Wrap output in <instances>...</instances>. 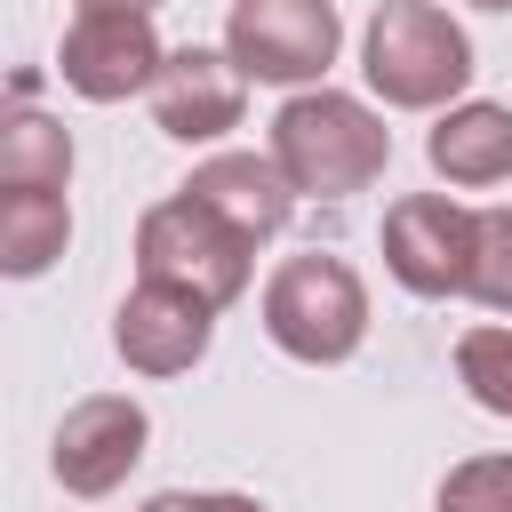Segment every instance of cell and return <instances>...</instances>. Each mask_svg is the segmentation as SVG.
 Returning a JSON list of instances; mask_svg holds the SVG:
<instances>
[{"mask_svg": "<svg viewBox=\"0 0 512 512\" xmlns=\"http://www.w3.org/2000/svg\"><path fill=\"white\" fill-rule=\"evenodd\" d=\"M272 160L296 200H352L392 168V128L344 88H296L272 112Z\"/></svg>", "mask_w": 512, "mask_h": 512, "instance_id": "1", "label": "cell"}, {"mask_svg": "<svg viewBox=\"0 0 512 512\" xmlns=\"http://www.w3.org/2000/svg\"><path fill=\"white\" fill-rule=\"evenodd\" d=\"M360 72L392 112H448L472 88V32L440 0H376L360 32Z\"/></svg>", "mask_w": 512, "mask_h": 512, "instance_id": "2", "label": "cell"}, {"mask_svg": "<svg viewBox=\"0 0 512 512\" xmlns=\"http://www.w3.org/2000/svg\"><path fill=\"white\" fill-rule=\"evenodd\" d=\"M256 312H264V336L304 368H336L368 344V280L344 256H320V248L280 256Z\"/></svg>", "mask_w": 512, "mask_h": 512, "instance_id": "3", "label": "cell"}, {"mask_svg": "<svg viewBox=\"0 0 512 512\" xmlns=\"http://www.w3.org/2000/svg\"><path fill=\"white\" fill-rule=\"evenodd\" d=\"M248 272H256V240L240 224H224L208 200L176 192L160 208H144L136 224V280H168L200 304H240L248 296Z\"/></svg>", "mask_w": 512, "mask_h": 512, "instance_id": "4", "label": "cell"}, {"mask_svg": "<svg viewBox=\"0 0 512 512\" xmlns=\"http://www.w3.org/2000/svg\"><path fill=\"white\" fill-rule=\"evenodd\" d=\"M224 48L264 88H320V72L344 48V16L336 0H232Z\"/></svg>", "mask_w": 512, "mask_h": 512, "instance_id": "5", "label": "cell"}, {"mask_svg": "<svg viewBox=\"0 0 512 512\" xmlns=\"http://www.w3.org/2000/svg\"><path fill=\"white\" fill-rule=\"evenodd\" d=\"M168 48L152 32L144 8H72L64 40H56V80L80 96V104H128V96H152Z\"/></svg>", "mask_w": 512, "mask_h": 512, "instance_id": "6", "label": "cell"}, {"mask_svg": "<svg viewBox=\"0 0 512 512\" xmlns=\"http://www.w3.org/2000/svg\"><path fill=\"white\" fill-rule=\"evenodd\" d=\"M472 240H480V208L448 192H400L384 208V272L424 304L472 288Z\"/></svg>", "mask_w": 512, "mask_h": 512, "instance_id": "7", "label": "cell"}, {"mask_svg": "<svg viewBox=\"0 0 512 512\" xmlns=\"http://www.w3.org/2000/svg\"><path fill=\"white\" fill-rule=\"evenodd\" d=\"M144 448H152L144 400H128V392H88V400L64 408V424H56V440H48V472H56L72 496H112V488L144 464Z\"/></svg>", "mask_w": 512, "mask_h": 512, "instance_id": "8", "label": "cell"}, {"mask_svg": "<svg viewBox=\"0 0 512 512\" xmlns=\"http://www.w3.org/2000/svg\"><path fill=\"white\" fill-rule=\"evenodd\" d=\"M208 344H216V304H200L168 280H136L112 312V352L136 376H184L208 360Z\"/></svg>", "mask_w": 512, "mask_h": 512, "instance_id": "9", "label": "cell"}, {"mask_svg": "<svg viewBox=\"0 0 512 512\" xmlns=\"http://www.w3.org/2000/svg\"><path fill=\"white\" fill-rule=\"evenodd\" d=\"M248 112V72L232 64V48H168L160 80H152V128L176 144H216L232 136Z\"/></svg>", "mask_w": 512, "mask_h": 512, "instance_id": "10", "label": "cell"}, {"mask_svg": "<svg viewBox=\"0 0 512 512\" xmlns=\"http://www.w3.org/2000/svg\"><path fill=\"white\" fill-rule=\"evenodd\" d=\"M184 192L208 200L224 224H240L256 248H264L272 232H288V216H296V184L280 176L272 152H208V160L184 176Z\"/></svg>", "mask_w": 512, "mask_h": 512, "instance_id": "11", "label": "cell"}, {"mask_svg": "<svg viewBox=\"0 0 512 512\" xmlns=\"http://www.w3.org/2000/svg\"><path fill=\"white\" fill-rule=\"evenodd\" d=\"M424 160H432V176L456 184V192L504 184V176H512V104H488V96L448 104V112L432 120V136H424Z\"/></svg>", "mask_w": 512, "mask_h": 512, "instance_id": "12", "label": "cell"}, {"mask_svg": "<svg viewBox=\"0 0 512 512\" xmlns=\"http://www.w3.org/2000/svg\"><path fill=\"white\" fill-rule=\"evenodd\" d=\"M72 240V200L56 184H0V272L40 280Z\"/></svg>", "mask_w": 512, "mask_h": 512, "instance_id": "13", "label": "cell"}, {"mask_svg": "<svg viewBox=\"0 0 512 512\" xmlns=\"http://www.w3.org/2000/svg\"><path fill=\"white\" fill-rule=\"evenodd\" d=\"M0 184H72V128L56 112H32L16 104L0 120Z\"/></svg>", "mask_w": 512, "mask_h": 512, "instance_id": "14", "label": "cell"}, {"mask_svg": "<svg viewBox=\"0 0 512 512\" xmlns=\"http://www.w3.org/2000/svg\"><path fill=\"white\" fill-rule=\"evenodd\" d=\"M456 384L472 392V408L512 424V328L504 320H480L456 336Z\"/></svg>", "mask_w": 512, "mask_h": 512, "instance_id": "15", "label": "cell"}, {"mask_svg": "<svg viewBox=\"0 0 512 512\" xmlns=\"http://www.w3.org/2000/svg\"><path fill=\"white\" fill-rule=\"evenodd\" d=\"M472 304L512 312V208H480V240H472Z\"/></svg>", "mask_w": 512, "mask_h": 512, "instance_id": "16", "label": "cell"}, {"mask_svg": "<svg viewBox=\"0 0 512 512\" xmlns=\"http://www.w3.org/2000/svg\"><path fill=\"white\" fill-rule=\"evenodd\" d=\"M432 512H512V448L464 456V464L440 480V504H432Z\"/></svg>", "mask_w": 512, "mask_h": 512, "instance_id": "17", "label": "cell"}, {"mask_svg": "<svg viewBox=\"0 0 512 512\" xmlns=\"http://www.w3.org/2000/svg\"><path fill=\"white\" fill-rule=\"evenodd\" d=\"M144 512H264V504L240 488H160Z\"/></svg>", "mask_w": 512, "mask_h": 512, "instance_id": "18", "label": "cell"}, {"mask_svg": "<svg viewBox=\"0 0 512 512\" xmlns=\"http://www.w3.org/2000/svg\"><path fill=\"white\" fill-rule=\"evenodd\" d=\"M80 8H144V16H152L160 0H80Z\"/></svg>", "mask_w": 512, "mask_h": 512, "instance_id": "19", "label": "cell"}, {"mask_svg": "<svg viewBox=\"0 0 512 512\" xmlns=\"http://www.w3.org/2000/svg\"><path fill=\"white\" fill-rule=\"evenodd\" d=\"M472 8H488V16H504V8H512V0H472Z\"/></svg>", "mask_w": 512, "mask_h": 512, "instance_id": "20", "label": "cell"}]
</instances>
